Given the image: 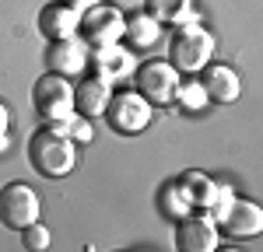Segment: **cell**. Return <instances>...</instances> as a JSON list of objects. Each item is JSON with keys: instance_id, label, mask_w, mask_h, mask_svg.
Returning a JSON list of instances; mask_svg holds the SVG:
<instances>
[{"instance_id": "6da1fadb", "label": "cell", "mask_w": 263, "mask_h": 252, "mask_svg": "<svg viewBox=\"0 0 263 252\" xmlns=\"http://www.w3.org/2000/svg\"><path fill=\"white\" fill-rule=\"evenodd\" d=\"M28 161L32 168L46 175V179H63L74 161H78V154H74V140L63 133L60 126H46L39 130L32 140H28Z\"/></svg>"}, {"instance_id": "7a4b0ae2", "label": "cell", "mask_w": 263, "mask_h": 252, "mask_svg": "<svg viewBox=\"0 0 263 252\" xmlns=\"http://www.w3.org/2000/svg\"><path fill=\"white\" fill-rule=\"evenodd\" d=\"M214 53V39L211 32H203L200 25H179V32L168 39V63L179 70V74H197L207 67Z\"/></svg>"}, {"instance_id": "3957f363", "label": "cell", "mask_w": 263, "mask_h": 252, "mask_svg": "<svg viewBox=\"0 0 263 252\" xmlns=\"http://www.w3.org/2000/svg\"><path fill=\"white\" fill-rule=\"evenodd\" d=\"M39 193L25 182H11L0 189V224L11 231H25L28 224L39 221Z\"/></svg>"}, {"instance_id": "277c9868", "label": "cell", "mask_w": 263, "mask_h": 252, "mask_svg": "<svg viewBox=\"0 0 263 252\" xmlns=\"http://www.w3.org/2000/svg\"><path fill=\"white\" fill-rule=\"evenodd\" d=\"M32 105L42 119H67L74 112V88L63 74H46L32 88Z\"/></svg>"}, {"instance_id": "5b68a950", "label": "cell", "mask_w": 263, "mask_h": 252, "mask_svg": "<svg viewBox=\"0 0 263 252\" xmlns=\"http://www.w3.org/2000/svg\"><path fill=\"white\" fill-rule=\"evenodd\" d=\"M137 77V95L151 105H172L179 98V70L172 63H144Z\"/></svg>"}, {"instance_id": "8992f818", "label": "cell", "mask_w": 263, "mask_h": 252, "mask_svg": "<svg viewBox=\"0 0 263 252\" xmlns=\"http://www.w3.org/2000/svg\"><path fill=\"white\" fill-rule=\"evenodd\" d=\"M123 14L116 7H109V4H91L88 11H84L81 18H78V32L84 35V46H112V42L123 39Z\"/></svg>"}, {"instance_id": "52a82bcc", "label": "cell", "mask_w": 263, "mask_h": 252, "mask_svg": "<svg viewBox=\"0 0 263 252\" xmlns=\"http://www.w3.org/2000/svg\"><path fill=\"white\" fill-rule=\"evenodd\" d=\"M109 126L116 133H141L147 119H151V102H144L137 91H120L105 102V112H102Z\"/></svg>"}, {"instance_id": "ba28073f", "label": "cell", "mask_w": 263, "mask_h": 252, "mask_svg": "<svg viewBox=\"0 0 263 252\" xmlns=\"http://www.w3.org/2000/svg\"><path fill=\"white\" fill-rule=\"evenodd\" d=\"M221 228H224V235H232V238H253V235H260V228H263V210L256 207L253 200H232V203L221 210Z\"/></svg>"}, {"instance_id": "9c48e42d", "label": "cell", "mask_w": 263, "mask_h": 252, "mask_svg": "<svg viewBox=\"0 0 263 252\" xmlns=\"http://www.w3.org/2000/svg\"><path fill=\"white\" fill-rule=\"evenodd\" d=\"M176 245L186 249V252H211L218 245V228H214V221L203 217V214H193V217L182 214L179 231H176Z\"/></svg>"}, {"instance_id": "30bf717a", "label": "cell", "mask_w": 263, "mask_h": 252, "mask_svg": "<svg viewBox=\"0 0 263 252\" xmlns=\"http://www.w3.org/2000/svg\"><path fill=\"white\" fill-rule=\"evenodd\" d=\"M84 63H88V53H84V42H78V39H57L46 49V67H49V74H67V77H74V74L84 70Z\"/></svg>"}, {"instance_id": "8fae6325", "label": "cell", "mask_w": 263, "mask_h": 252, "mask_svg": "<svg viewBox=\"0 0 263 252\" xmlns=\"http://www.w3.org/2000/svg\"><path fill=\"white\" fill-rule=\"evenodd\" d=\"M78 18H81V14H78L70 4H46L39 11V32L49 42L74 39V35H78Z\"/></svg>"}, {"instance_id": "7c38bea8", "label": "cell", "mask_w": 263, "mask_h": 252, "mask_svg": "<svg viewBox=\"0 0 263 252\" xmlns=\"http://www.w3.org/2000/svg\"><path fill=\"white\" fill-rule=\"evenodd\" d=\"M200 88H203V95H207L211 102H218V105L235 102V98H239V91H242L239 74H235L232 67H207Z\"/></svg>"}, {"instance_id": "4fadbf2b", "label": "cell", "mask_w": 263, "mask_h": 252, "mask_svg": "<svg viewBox=\"0 0 263 252\" xmlns=\"http://www.w3.org/2000/svg\"><path fill=\"white\" fill-rule=\"evenodd\" d=\"M109 98H112V91H109V81L105 77H84L74 88V109L81 116H102Z\"/></svg>"}, {"instance_id": "5bb4252c", "label": "cell", "mask_w": 263, "mask_h": 252, "mask_svg": "<svg viewBox=\"0 0 263 252\" xmlns=\"http://www.w3.org/2000/svg\"><path fill=\"white\" fill-rule=\"evenodd\" d=\"M95 60H99V77H105V81L130 74V53H123V46H116V42L102 46L99 53H95Z\"/></svg>"}, {"instance_id": "9a60e30c", "label": "cell", "mask_w": 263, "mask_h": 252, "mask_svg": "<svg viewBox=\"0 0 263 252\" xmlns=\"http://www.w3.org/2000/svg\"><path fill=\"white\" fill-rule=\"evenodd\" d=\"M158 25L162 21H155L151 14H134L123 25V35H126L130 46H151V42H158V32H162Z\"/></svg>"}, {"instance_id": "2e32d148", "label": "cell", "mask_w": 263, "mask_h": 252, "mask_svg": "<svg viewBox=\"0 0 263 252\" xmlns=\"http://www.w3.org/2000/svg\"><path fill=\"white\" fill-rule=\"evenodd\" d=\"M144 4L155 21H186L193 11V0H144Z\"/></svg>"}, {"instance_id": "e0dca14e", "label": "cell", "mask_w": 263, "mask_h": 252, "mask_svg": "<svg viewBox=\"0 0 263 252\" xmlns=\"http://www.w3.org/2000/svg\"><path fill=\"white\" fill-rule=\"evenodd\" d=\"M46 245H49V231L42 228L39 221H35V224H28V228H25V249H46Z\"/></svg>"}, {"instance_id": "ac0fdd59", "label": "cell", "mask_w": 263, "mask_h": 252, "mask_svg": "<svg viewBox=\"0 0 263 252\" xmlns=\"http://www.w3.org/2000/svg\"><path fill=\"white\" fill-rule=\"evenodd\" d=\"M179 91H182V88H179ZM182 98H186L190 109H197V105H203L200 98H207V95H203V88H186V91H182Z\"/></svg>"}, {"instance_id": "d6986e66", "label": "cell", "mask_w": 263, "mask_h": 252, "mask_svg": "<svg viewBox=\"0 0 263 252\" xmlns=\"http://www.w3.org/2000/svg\"><path fill=\"white\" fill-rule=\"evenodd\" d=\"M7 123H11V112H7V105L0 102V133L7 130Z\"/></svg>"}]
</instances>
